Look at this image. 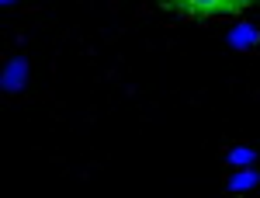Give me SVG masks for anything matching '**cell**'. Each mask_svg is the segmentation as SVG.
<instances>
[{"mask_svg":"<svg viewBox=\"0 0 260 198\" xmlns=\"http://www.w3.org/2000/svg\"><path fill=\"white\" fill-rule=\"evenodd\" d=\"M260 0H167L180 18L187 21H212V18H236L246 7H257Z\"/></svg>","mask_w":260,"mask_h":198,"instance_id":"cell-1","label":"cell"},{"mask_svg":"<svg viewBox=\"0 0 260 198\" xmlns=\"http://www.w3.org/2000/svg\"><path fill=\"white\" fill-rule=\"evenodd\" d=\"M24 83H28V60L24 56H11L4 63V70H0V91L4 94H18V91H24Z\"/></svg>","mask_w":260,"mask_h":198,"instance_id":"cell-2","label":"cell"},{"mask_svg":"<svg viewBox=\"0 0 260 198\" xmlns=\"http://www.w3.org/2000/svg\"><path fill=\"white\" fill-rule=\"evenodd\" d=\"M225 42H229L236 52H250L253 45H260V24L257 21H236L233 32L225 35Z\"/></svg>","mask_w":260,"mask_h":198,"instance_id":"cell-3","label":"cell"},{"mask_svg":"<svg viewBox=\"0 0 260 198\" xmlns=\"http://www.w3.org/2000/svg\"><path fill=\"white\" fill-rule=\"evenodd\" d=\"M257 184H260V171H257V163H253V167L233 171V174L225 178V191H250V188H257Z\"/></svg>","mask_w":260,"mask_h":198,"instance_id":"cell-4","label":"cell"},{"mask_svg":"<svg viewBox=\"0 0 260 198\" xmlns=\"http://www.w3.org/2000/svg\"><path fill=\"white\" fill-rule=\"evenodd\" d=\"M222 163L225 167H253V163H260V153L250 146H229L222 153Z\"/></svg>","mask_w":260,"mask_h":198,"instance_id":"cell-5","label":"cell"},{"mask_svg":"<svg viewBox=\"0 0 260 198\" xmlns=\"http://www.w3.org/2000/svg\"><path fill=\"white\" fill-rule=\"evenodd\" d=\"M0 4H4V7H18L21 0H0Z\"/></svg>","mask_w":260,"mask_h":198,"instance_id":"cell-6","label":"cell"}]
</instances>
